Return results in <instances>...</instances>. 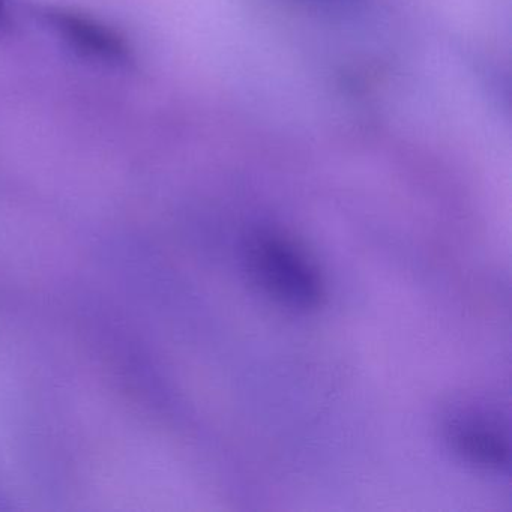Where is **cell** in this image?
<instances>
[{"mask_svg": "<svg viewBox=\"0 0 512 512\" xmlns=\"http://www.w3.org/2000/svg\"><path fill=\"white\" fill-rule=\"evenodd\" d=\"M452 451L461 460L484 470H502L509 464V440L505 428L485 413H460L446 427Z\"/></svg>", "mask_w": 512, "mask_h": 512, "instance_id": "obj_2", "label": "cell"}, {"mask_svg": "<svg viewBox=\"0 0 512 512\" xmlns=\"http://www.w3.org/2000/svg\"><path fill=\"white\" fill-rule=\"evenodd\" d=\"M248 271L260 290L290 310L322 307L326 284L310 254L290 236L262 230L248 242Z\"/></svg>", "mask_w": 512, "mask_h": 512, "instance_id": "obj_1", "label": "cell"}]
</instances>
